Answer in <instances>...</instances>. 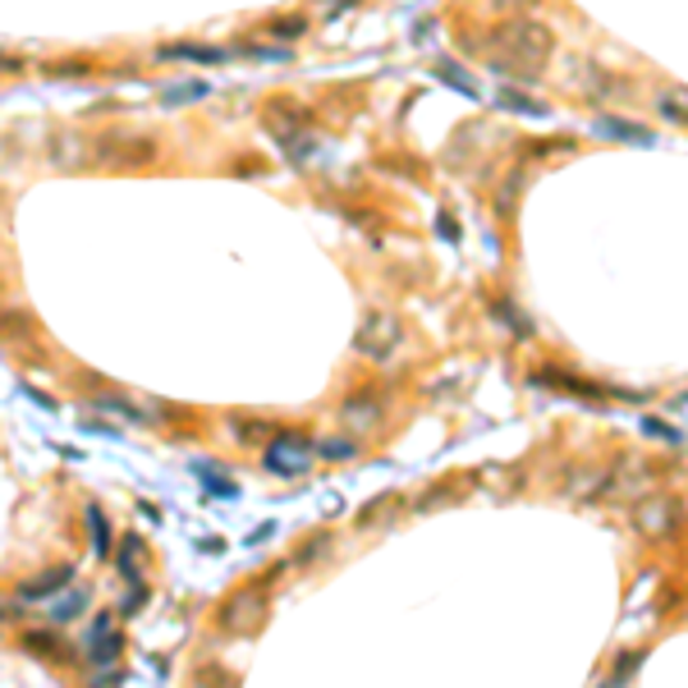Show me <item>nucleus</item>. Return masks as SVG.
<instances>
[{"label": "nucleus", "mask_w": 688, "mask_h": 688, "mask_svg": "<svg viewBox=\"0 0 688 688\" xmlns=\"http://www.w3.org/2000/svg\"><path fill=\"white\" fill-rule=\"evenodd\" d=\"M340 417H344V427H350V432H358V427L372 432L381 423V404L372 400V391H358V395H350L340 404Z\"/></svg>", "instance_id": "9d476101"}, {"label": "nucleus", "mask_w": 688, "mask_h": 688, "mask_svg": "<svg viewBox=\"0 0 688 688\" xmlns=\"http://www.w3.org/2000/svg\"><path fill=\"white\" fill-rule=\"evenodd\" d=\"M92 157L106 170H138V166H147L151 157H157V142H151V138H134V134H106L92 147Z\"/></svg>", "instance_id": "423d86ee"}, {"label": "nucleus", "mask_w": 688, "mask_h": 688, "mask_svg": "<svg viewBox=\"0 0 688 688\" xmlns=\"http://www.w3.org/2000/svg\"><path fill=\"white\" fill-rule=\"evenodd\" d=\"M266 588L262 583H253V588H239L235 597H225L220 601V610H216V625L225 629V633H253V629H262V620H266Z\"/></svg>", "instance_id": "20e7f679"}, {"label": "nucleus", "mask_w": 688, "mask_h": 688, "mask_svg": "<svg viewBox=\"0 0 688 688\" xmlns=\"http://www.w3.org/2000/svg\"><path fill=\"white\" fill-rule=\"evenodd\" d=\"M244 56H253V60H266V65H281V60H289V47L281 51V47H244Z\"/></svg>", "instance_id": "393cba45"}, {"label": "nucleus", "mask_w": 688, "mask_h": 688, "mask_svg": "<svg viewBox=\"0 0 688 688\" xmlns=\"http://www.w3.org/2000/svg\"><path fill=\"white\" fill-rule=\"evenodd\" d=\"M642 432H647V436H661V441H670V445L679 441V432H675L670 423H661V417H647V423H642Z\"/></svg>", "instance_id": "a878e982"}, {"label": "nucleus", "mask_w": 688, "mask_h": 688, "mask_svg": "<svg viewBox=\"0 0 688 688\" xmlns=\"http://www.w3.org/2000/svg\"><path fill=\"white\" fill-rule=\"evenodd\" d=\"M400 335H404L400 317H391V313H367V317L358 322L354 350H358V354H367V358H386V354H395Z\"/></svg>", "instance_id": "0eeeda50"}, {"label": "nucleus", "mask_w": 688, "mask_h": 688, "mask_svg": "<svg viewBox=\"0 0 688 688\" xmlns=\"http://www.w3.org/2000/svg\"><path fill=\"white\" fill-rule=\"evenodd\" d=\"M88 528H92V551H97V556H110L115 542H110V523H106L101 505H88Z\"/></svg>", "instance_id": "6ab92c4d"}, {"label": "nucleus", "mask_w": 688, "mask_h": 688, "mask_svg": "<svg viewBox=\"0 0 688 688\" xmlns=\"http://www.w3.org/2000/svg\"><path fill=\"white\" fill-rule=\"evenodd\" d=\"M203 478H207V486H212L216 495H225V501H235V482H225V478H212L207 469H203Z\"/></svg>", "instance_id": "c85d7f7f"}, {"label": "nucleus", "mask_w": 688, "mask_h": 688, "mask_svg": "<svg viewBox=\"0 0 688 688\" xmlns=\"http://www.w3.org/2000/svg\"><path fill=\"white\" fill-rule=\"evenodd\" d=\"M317 454H331V459H350V454H358V445H350V441H322V445H317Z\"/></svg>", "instance_id": "bb28decb"}, {"label": "nucleus", "mask_w": 688, "mask_h": 688, "mask_svg": "<svg viewBox=\"0 0 688 688\" xmlns=\"http://www.w3.org/2000/svg\"><path fill=\"white\" fill-rule=\"evenodd\" d=\"M138 564H142V538L134 532V538H125V551H120V573L129 583L138 579Z\"/></svg>", "instance_id": "412c9836"}, {"label": "nucleus", "mask_w": 688, "mask_h": 688, "mask_svg": "<svg viewBox=\"0 0 688 688\" xmlns=\"http://www.w3.org/2000/svg\"><path fill=\"white\" fill-rule=\"evenodd\" d=\"M495 106H501V110H514V115H532V120H547V115H551L547 101L528 97V92H519V88H501V92H495Z\"/></svg>", "instance_id": "2eb2a0df"}, {"label": "nucleus", "mask_w": 688, "mask_h": 688, "mask_svg": "<svg viewBox=\"0 0 688 688\" xmlns=\"http://www.w3.org/2000/svg\"><path fill=\"white\" fill-rule=\"evenodd\" d=\"M23 647H28L32 657H47V661H69V652H65L69 642H60V633H56V629H28V633H23Z\"/></svg>", "instance_id": "ddd939ff"}, {"label": "nucleus", "mask_w": 688, "mask_h": 688, "mask_svg": "<svg viewBox=\"0 0 688 688\" xmlns=\"http://www.w3.org/2000/svg\"><path fill=\"white\" fill-rule=\"evenodd\" d=\"M432 73H436L441 83H450L459 97H469V101H478V97H482V92H478V79H473L469 69H459L454 60H436V65H432Z\"/></svg>", "instance_id": "dca6fc26"}, {"label": "nucleus", "mask_w": 688, "mask_h": 688, "mask_svg": "<svg viewBox=\"0 0 688 688\" xmlns=\"http://www.w3.org/2000/svg\"><path fill=\"white\" fill-rule=\"evenodd\" d=\"M661 110L670 115V120H679V125H688V106H679V101H675V92H670V97H661Z\"/></svg>", "instance_id": "cd10ccee"}, {"label": "nucleus", "mask_w": 688, "mask_h": 688, "mask_svg": "<svg viewBox=\"0 0 688 688\" xmlns=\"http://www.w3.org/2000/svg\"><path fill=\"white\" fill-rule=\"evenodd\" d=\"M120 652H125V638H120V629H115V616H101L92 625V638H88V661L115 666V661H120Z\"/></svg>", "instance_id": "1a4fd4ad"}, {"label": "nucleus", "mask_w": 688, "mask_h": 688, "mask_svg": "<svg viewBox=\"0 0 688 688\" xmlns=\"http://www.w3.org/2000/svg\"><path fill=\"white\" fill-rule=\"evenodd\" d=\"M633 666H638V652H629V657H625L616 670H610V679H616V684H625V679L633 675Z\"/></svg>", "instance_id": "c756f323"}, {"label": "nucleus", "mask_w": 688, "mask_h": 688, "mask_svg": "<svg viewBox=\"0 0 688 688\" xmlns=\"http://www.w3.org/2000/svg\"><path fill=\"white\" fill-rule=\"evenodd\" d=\"M142 601H147V592L138 588V592H134V597L125 601V610H120V616H138V606H142Z\"/></svg>", "instance_id": "2f4dec72"}, {"label": "nucleus", "mask_w": 688, "mask_h": 688, "mask_svg": "<svg viewBox=\"0 0 688 688\" xmlns=\"http://www.w3.org/2000/svg\"><path fill=\"white\" fill-rule=\"evenodd\" d=\"M97 409H101V413H120V417H125V423H138V427L147 423V413H142L138 404H129V400H115V395L97 400Z\"/></svg>", "instance_id": "aec40b11"}, {"label": "nucleus", "mask_w": 688, "mask_h": 688, "mask_svg": "<svg viewBox=\"0 0 688 688\" xmlns=\"http://www.w3.org/2000/svg\"><path fill=\"white\" fill-rule=\"evenodd\" d=\"M73 583V569L69 564H56V569H47L42 579H32L28 588H23V601H42V597H56L60 588H69Z\"/></svg>", "instance_id": "4468645a"}, {"label": "nucleus", "mask_w": 688, "mask_h": 688, "mask_svg": "<svg viewBox=\"0 0 688 688\" xmlns=\"http://www.w3.org/2000/svg\"><path fill=\"white\" fill-rule=\"evenodd\" d=\"M486 60L491 69L501 73H514V79H538L551 60V47H556V32L528 14H514V19H501L491 32H486Z\"/></svg>", "instance_id": "f257e3e1"}, {"label": "nucleus", "mask_w": 688, "mask_h": 688, "mask_svg": "<svg viewBox=\"0 0 688 688\" xmlns=\"http://www.w3.org/2000/svg\"><path fill=\"white\" fill-rule=\"evenodd\" d=\"M538 0H495V10H532Z\"/></svg>", "instance_id": "7c9ffc66"}, {"label": "nucleus", "mask_w": 688, "mask_h": 688, "mask_svg": "<svg viewBox=\"0 0 688 688\" xmlns=\"http://www.w3.org/2000/svg\"><path fill=\"white\" fill-rule=\"evenodd\" d=\"M523 188H528V166H514L510 179L501 184V194H495V212H501L505 220L519 212V198H523Z\"/></svg>", "instance_id": "f3484780"}, {"label": "nucleus", "mask_w": 688, "mask_h": 688, "mask_svg": "<svg viewBox=\"0 0 688 688\" xmlns=\"http://www.w3.org/2000/svg\"><path fill=\"white\" fill-rule=\"evenodd\" d=\"M317 464V441L298 436V432H276L272 445H266V469L281 478H298Z\"/></svg>", "instance_id": "39448f33"}, {"label": "nucleus", "mask_w": 688, "mask_h": 688, "mask_svg": "<svg viewBox=\"0 0 688 688\" xmlns=\"http://www.w3.org/2000/svg\"><path fill=\"white\" fill-rule=\"evenodd\" d=\"M491 313H495V322H505V326H510L514 335H532V322H523V317H519V313L510 308V303H495Z\"/></svg>", "instance_id": "b1692460"}, {"label": "nucleus", "mask_w": 688, "mask_h": 688, "mask_svg": "<svg viewBox=\"0 0 688 688\" xmlns=\"http://www.w3.org/2000/svg\"><path fill=\"white\" fill-rule=\"evenodd\" d=\"M0 69L10 73V69H19V60H14V56H0Z\"/></svg>", "instance_id": "473e14b6"}, {"label": "nucleus", "mask_w": 688, "mask_h": 688, "mask_svg": "<svg viewBox=\"0 0 688 688\" xmlns=\"http://www.w3.org/2000/svg\"><path fill=\"white\" fill-rule=\"evenodd\" d=\"M157 60H194V65H225V51L220 47H203V42H175V47H161Z\"/></svg>", "instance_id": "f8f14e48"}, {"label": "nucleus", "mask_w": 688, "mask_h": 688, "mask_svg": "<svg viewBox=\"0 0 688 688\" xmlns=\"http://www.w3.org/2000/svg\"><path fill=\"white\" fill-rule=\"evenodd\" d=\"M88 610V588H69V597H56L51 601V620L56 625H69V620H79Z\"/></svg>", "instance_id": "a211bd4d"}, {"label": "nucleus", "mask_w": 688, "mask_h": 688, "mask_svg": "<svg viewBox=\"0 0 688 688\" xmlns=\"http://www.w3.org/2000/svg\"><path fill=\"white\" fill-rule=\"evenodd\" d=\"M262 125H266V134H272V138L285 147V157L298 161V166L317 151L313 115L303 110V106H294V101H272V106H266V115H262Z\"/></svg>", "instance_id": "f03ea898"}, {"label": "nucleus", "mask_w": 688, "mask_h": 688, "mask_svg": "<svg viewBox=\"0 0 688 688\" xmlns=\"http://www.w3.org/2000/svg\"><path fill=\"white\" fill-rule=\"evenodd\" d=\"M266 32H272L276 42H294V37L308 32V23H303L298 14H289V19H272V23H266Z\"/></svg>", "instance_id": "4be33fe9"}, {"label": "nucleus", "mask_w": 688, "mask_h": 688, "mask_svg": "<svg viewBox=\"0 0 688 688\" xmlns=\"http://www.w3.org/2000/svg\"><path fill=\"white\" fill-rule=\"evenodd\" d=\"M198 97H207V83H179V88L166 92V106H188V101H198Z\"/></svg>", "instance_id": "5701e85b"}, {"label": "nucleus", "mask_w": 688, "mask_h": 688, "mask_svg": "<svg viewBox=\"0 0 688 688\" xmlns=\"http://www.w3.org/2000/svg\"><path fill=\"white\" fill-rule=\"evenodd\" d=\"M532 386H542V391H560V395H583V400H606V395H616V400H638V391H606L597 386V381H583V376H569L560 367H538L532 372Z\"/></svg>", "instance_id": "6e6552de"}, {"label": "nucleus", "mask_w": 688, "mask_h": 688, "mask_svg": "<svg viewBox=\"0 0 688 688\" xmlns=\"http://www.w3.org/2000/svg\"><path fill=\"white\" fill-rule=\"evenodd\" d=\"M633 528L647 542H675L684 528V501L670 491H647L633 501Z\"/></svg>", "instance_id": "7ed1b4c3"}, {"label": "nucleus", "mask_w": 688, "mask_h": 688, "mask_svg": "<svg viewBox=\"0 0 688 688\" xmlns=\"http://www.w3.org/2000/svg\"><path fill=\"white\" fill-rule=\"evenodd\" d=\"M597 134H601V138H616V142H633V147H652V138H657L647 125L616 120V115H601V120H597Z\"/></svg>", "instance_id": "9b49d317"}]
</instances>
